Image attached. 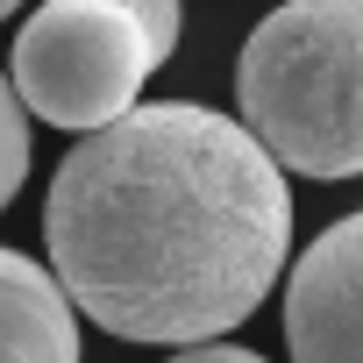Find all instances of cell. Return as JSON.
Wrapping results in <instances>:
<instances>
[{
  "instance_id": "8992f818",
  "label": "cell",
  "mask_w": 363,
  "mask_h": 363,
  "mask_svg": "<svg viewBox=\"0 0 363 363\" xmlns=\"http://www.w3.org/2000/svg\"><path fill=\"white\" fill-rule=\"evenodd\" d=\"M22 178H29V107H22L15 79L0 72V214L22 193Z\"/></svg>"
},
{
  "instance_id": "9c48e42d",
  "label": "cell",
  "mask_w": 363,
  "mask_h": 363,
  "mask_svg": "<svg viewBox=\"0 0 363 363\" xmlns=\"http://www.w3.org/2000/svg\"><path fill=\"white\" fill-rule=\"evenodd\" d=\"M15 8H22V0H0V15H15Z\"/></svg>"
},
{
  "instance_id": "7a4b0ae2",
  "label": "cell",
  "mask_w": 363,
  "mask_h": 363,
  "mask_svg": "<svg viewBox=\"0 0 363 363\" xmlns=\"http://www.w3.org/2000/svg\"><path fill=\"white\" fill-rule=\"evenodd\" d=\"M235 100L285 171L363 178V0L271 8L235 57Z\"/></svg>"
},
{
  "instance_id": "5b68a950",
  "label": "cell",
  "mask_w": 363,
  "mask_h": 363,
  "mask_svg": "<svg viewBox=\"0 0 363 363\" xmlns=\"http://www.w3.org/2000/svg\"><path fill=\"white\" fill-rule=\"evenodd\" d=\"M79 306L65 278L22 250H0V363H79Z\"/></svg>"
},
{
  "instance_id": "ba28073f",
  "label": "cell",
  "mask_w": 363,
  "mask_h": 363,
  "mask_svg": "<svg viewBox=\"0 0 363 363\" xmlns=\"http://www.w3.org/2000/svg\"><path fill=\"white\" fill-rule=\"evenodd\" d=\"M164 363H264V356L235 342H186V356H164Z\"/></svg>"
},
{
  "instance_id": "277c9868",
  "label": "cell",
  "mask_w": 363,
  "mask_h": 363,
  "mask_svg": "<svg viewBox=\"0 0 363 363\" xmlns=\"http://www.w3.org/2000/svg\"><path fill=\"white\" fill-rule=\"evenodd\" d=\"M292 363H363V214L328 221L285 278Z\"/></svg>"
},
{
  "instance_id": "6da1fadb",
  "label": "cell",
  "mask_w": 363,
  "mask_h": 363,
  "mask_svg": "<svg viewBox=\"0 0 363 363\" xmlns=\"http://www.w3.org/2000/svg\"><path fill=\"white\" fill-rule=\"evenodd\" d=\"M43 242L93 328L186 349L271 299L292 250V186L250 121L157 100L65 150Z\"/></svg>"
},
{
  "instance_id": "3957f363",
  "label": "cell",
  "mask_w": 363,
  "mask_h": 363,
  "mask_svg": "<svg viewBox=\"0 0 363 363\" xmlns=\"http://www.w3.org/2000/svg\"><path fill=\"white\" fill-rule=\"evenodd\" d=\"M164 65L157 36L121 0H43L15 36V93L36 121L93 135L135 107L150 72Z\"/></svg>"
},
{
  "instance_id": "52a82bcc",
  "label": "cell",
  "mask_w": 363,
  "mask_h": 363,
  "mask_svg": "<svg viewBox=\"0 0 363 363\" xmlns=\"http://www.w3.org/2000/svg\"><path fill=\"white\" fill-rule=\"evenodd\" d=\"M128 15H143V29L157 36V50L171 57L178 50V22H186V8H178V0H121Z\"/></svg>"
}]
</instances>
